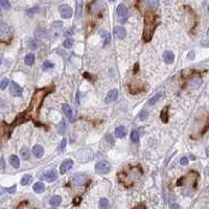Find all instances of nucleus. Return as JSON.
<instances>
[{"label":"nucleus","instance_id":"obj_33","mask_svg":"<svg viewBox=\"0 0 209 209\" xmlns=\"http://www.w3.org/2000/svg\"><path fill=\"white\" fill-rule=\"evenodd\" d=\"M63 45H64V47H66V48H71L72 45H73V40H72V39H66V40L64 41Z\"/></svg>","mask_w":209,"mask_h":209},{"label":"nucleus","instance_id":"obj_14","mask_svg":"<svg viewBox=\"0 0 209 209\" xmlns=\"http://www.w3.org/2000/svg\"><path fill=\"white\" fill-rule=\"evenodd\" d=\"M168 109L169 107L166 106L161 110V113H160V119L163 124H167V121H168Z\"/></svg>","mask_w":209,"mask_h":209},{"label":"nucleus","instance_id":"obj_13","mask_svg":"<svg viewBox=\"0 0 209 209\" xmlns=\"http://www.w3.org/2000/svg\"><path fill=\"white\" fill-rule=\"evenodd\" d=\"M62 109H63L64 114H65V115L67 116V118H69V119L71 120V121H74L73 112H72L71 107H70V106L68 105V104H64L63 107H62Z\"/></svg>","mask_w":209,"mask_h":209},{"label":"nucleus","instance_id":"obj_47","mask_svg":"<svg viewBox=\"0 0 209 209\" xmlns=\"http://www.w3.org/2000/svg\"><path fill=\"white\" fill-rule=\"evenodd\" d=\"M1 168L2 169L4 168V160H3V158H1Z\"/></svg>","mask_w":209,"mask_h":209},{"label":"nucleus","instance_id":"obj_15","mask_svg":"<svg viewBox=\"0 0 209 209\" xmlns=\"http://www.w3.org/2000/svg\"><path fill=\"white\" fill-rule=\"evenodd\" d=\"M128 14H129V10H128V8L124 5V4H119V5L117 6V15L121 18V17H125L128 16Z\"/></svg>","mask_w":209,"mask_h":209},{"label":"nucleus","instance_id":"obj_48","mask_svg":"<svg viewBox=\"0 0 209 209\" xmlns=\"http://www.w3.org/2000/svg\"><path fill=\"white\" fill-rule=\"evenodd\" d=\"M206 155H207L208 157H209V147H207V149H206Z\"/></svg>","mask_w":209,"mask_h":209},{"label":"nucleus","instance_id":"obj_44","mask_svg":"<svg viewBox=\"0 0 209 209\" xmlns=\"http://www.w3.org/2000/svg\"><path fill=\"white\" fill-rule=\"evenodd\" d=\"M171 209H182V208L180 207V205H179V204H177V203H174V204H171Z\"/></svg>","mask_w":209,"mask_h":209},{"label":"nucleus","instance_id":"obj_52","mask_svg":"<svg viewBox=\"0 0 209 209\" xmlns=\"http://www.w3.org/2000/svg\"><path fill=\"white\" fill-rule=\"evenodd\" d=\"M109 1H114V0H109Z\"/></svg>","mask_w":209,"mask_h":209},{"label":"nucleus","instance_id":"obj_32","mask_svg":"<svg viewBox=\"0 0 209 209\" xmlns=\"http://www.w3.org/2000/svg\"><path fill=\"white\" fill-rule=\"evenodd\" d=\"M102 37L104 38V40H105V43H104L105 46L107 45L108 43H110V34H109V32H102Z\"/></svg>","mask_w":209,"mask_h":209},{"label":"nucleus","instance_id":"obj_8","mask_svg":"<svg viewBox=\"0 0 209 209\" xmlns=\"http://www.w3.org/2000/svg\"><path fill=\"white\" fill-rule=\"evenodd\" d=\"M118 97V90L117 89H112L108 92L107 96H106V104H111V103L115 102Z\"/></svg>","mask_w":209,"mask_h":209},{"label":"nucleus","instance_id":"obj_10","mask_svg":"<svg viewBox=\"0 0 209 209\" xmlns=\"http://www.w3.org/2000/svg\"><path fill=\"white\" fill-rule=\"evenodd\" d=\"M72 166H73V161H72L71 159L65 160V161L62 162V164H61V166H60V173L62 174V175H64V174L67 173Z\"/></svg>","mask_w":209,"mask_h":209},{"label":"nucleus","instance_id":"obj_39","mask_svg":"<svg viewBox=\"0 0 209 209\" xmlns=\"http://www.w3.org/2000/svg\"><path fill=\"white\" fill-rule=\"evenodd\" d=\"M147 116H149V114H147V112L146 111H141L140 112V114H139V118L141 120H146V118H147Z\"/></svg>","mask_w":209,"mask_h":209},{"label":"nucleus","instance_id":"obj_34","mask_svg":"<svg viewBox=\"0 0 209 209\" xmlns=\"http://www.w3.org/2000/svg\"><path fill=\"white\" fill-rule=\"evenodd\" d=\"M8 78H3L1 80V82H0V88H1V90H4L6 87H8Z\"/></svg>","mask_w":209,"mask_h":209},{"label":"nucleus","instance_id":"obj_22","mask_svg":"<svg viewBox=\"0 0 209 209\" xmlns=\"http://www.w3.org/2000/svg\"><path fill=\"white\" fill-rule=\"evenodd\" d=\"M10 163L12 164L13 167L18 168L19 165H20V160H19V158L16 155H12L10 157Z\"/></svg>","mask_w":209,"mask_h":209},{"label":"nucleus","instance_id":"obj_45","mask_svg":"<svg viewBox=\"0 0 209 209\" xmlns=\"http://www.w3.org/2000/svg\"><path fill=\"white\" fill-rule=\"evenodd\" d=\"M209 129V121H208V124H207V125H206V127H205V129H204L203 130V134L204 133H205V132H207V130Z\"/></svg>","mask_w":209,"mask_h":209},{"label":"nucleus","instance_id":"obj_31","mask_svg":"<svg viewBox=\"0 0 209 209\" xmlns=\"http://www.w3.org/2000/svg\"><path fill=\"white\" fill-rule=\"evenodd\" d=\"M1 8L4 11H8L11 8V3L8 0H1Z\"/></svg>","mask_w":209,"mask_h":209},{"label":"nucleus","instance_id":"obj_5","mask_svg":"<svg viewBox=\"0 0 209 209\" xmlns=\"http://www.w3.org/2000/svg\"><path fill=\"white\" fill-rule=\"evenodd\" d=\"M111 169V165L108 161H100L98 162L95 165V171L97 174H102V175H105V174H108Z\"/></svg>","mask_w":209,"mask_h":209},{"label":"nucleus","instance_id":"obj_50","mask_svg":"<svg viewBox=\"0 0 209 209\" xmlns=\"http://www.w3.org/2000/svg\"><path fill=\"white\" fill-rule=\"evenodd\" d=\"M207 36L209 37V27H208V30H207Z\"/></svg>","mask_w":209,"mask_h":209},{"label":"nucleus","instance_id":"obj_7","mask_svg":"<svg viewBox=\"0 0 209 209\" xmlns=\"http://www.w3.org/2000/svg\"><path fill=\"white\" fill-rule=\"evenodd\" d=\"M59 11H60L61 16H62L63 18H65V19L71 18L72 14H73V12H72V8H70L69 5H67V4H62V5L59 8Z\"/></svg>","mask_w":209,"mask_h":209},{"label":"nucleus","instance_id":"obj_26","mask_svg":"<svg viewBox=\"0 0 209 209\" xmlns=\"http://www.w3.org/2000/svg\"><path fill=\"white\" fill-rule=\"evenodd\" d=\"M32 177L30 175H25V176H23V178L21 179V184L23 186H25V185H28V184L32 182Z\"/></svg>","mask_w":209,"mask_h":209},{"label":"nucleus","instance_id":"obj_38","mask_svg":"<svg viewBox=\"0 0 209 209\" xmlns=\"http://www.w3.org/2000/svg\"><path fill=\"white\" fill-rule=\"evenodd\" d=\"M58 130H59V133L60 134H64V132H65V122L61 121L60 125L58 127Z\"/></svg>","mask_w":209,"mask_h":209},{"label":"nucleus","instance_id":"obj_40","mask_svg":"<svg viewBox=\"0 0 209 209\" xmlns=\"http://www.w3.org/2000/svg\"><path fill=\"white\" fill-rule=\"evenodd\" d=\"M65 147H66V139L64 138V139L62 140V142H61L60 146H59V152L62 153V152H64V149H65Z\"/></svg>","mask_w":209,"mask_h":209},{"label":"nucleus","instance_id":"obj_51","mask_svg":"<svg viewBox=\"0 0 209 209\" xmlns=\"http://www.w3.org/2000/svg\"><path fill=\"white\" fill-rule=\"evenodd\" d=\"M208 12H209V4H208Z\"/></svg>","mask_w":209,"mask_h":209},{"label":"nucleus","instance_id":"obj_11","mask_svg":"<svg viewBox=\"0 0 209 209\" xmlns=\"http://www.w3.org/2000/svg\"><path fill=\"white\" fill-rule=\"evenodd\" d=\"M22 88L20 87V86L18 85V84H16L15 82H12L11 83V89H10V92L12 95L14 96H20L22 94Z\"/></svg>","mask_w":209,"mask_h":209},{"label":"nucleus","instance_id":"obj_19","mask_svg":"<svg viewBox=\"0 0 209 209\" xmlns=\"http://www.w3.org/2000/svg\"><path fill=\"white\" fill-rule=\"evenodd\" d=\"M8 34H10V27H8V25H6L4 22H1V25H0V35H1V37L4 38Z\"/></svg>","mask_w":209,"mask_h":209},{"label":"nucleus","instance_id":"obj_16","mask_svg":"<svg viewBox=\"0 0 209 209\" xmlns=\"http://www.w3.org/2000/svg\"><path fill=\"white\" fill-rule=\"evenodd\" d=\"M163 60L166 64H171L174 62V60H175V56H174V54L171 51L166 50L163 54Z\"/></svg>","mask_w":209,"mask_h":209},{"label":"nucleus","instance_id":"obj_49","mask_svg":"<svg viewBox=\"0 0 209 209\" xmlns=\"http://www.w3.org/2000/svg\"><path fill=\"white\" fill-rule=\"evenodd\" d=\"M190 159H191V160H195V156L191 155V156H190Z\"/></svg>","mask_w":209,"mask_h":209},{"label":"nucleus","instance_id":"obj_21","mask_svg":"<svg viewBox=\"0 0 209 209\" xmlns=\"http://www.w3.org/2000/svg\"><path fill=\"white\" fill-rule=\"evenodd\" d=\"M61 202H62V198L60 197V195H54V197L50 199L49 203L51 206H54V207H57V206H59L61 204Z\"/></svg>","mask_w":209,"mask_h":209},{"label":"nucleus","instance_id":"obj_3","mask_svg":"<svg viewBox=\"0 0 209 209\" xmlns=\"http://www.w3.org/2000/svg\"><path fill=\"white\" fill-rule=\"evenodd\" d=\"M157 24L158 22L155 15L153 13L147 12L146 15V18H144V29H143V34H142L143 41L146 42L151 41V39L153 38L154 32H155Z\"/></svg>","mask_w":209,"mask_h":209},{"label":"nucleus","instance_id":"obj_12","mask_svg":"<svg viewBox=\"0 0 209 209\" xmlns=\"http://www.w3.org/2000/svg\"><path fill=\"white\" fill-rule=\"evenodd\" d=\"M125 35H127V32H125V29L122 26H116V27H114V36L117 39L122 40V39H124Z\"/></svg>","mask_w":209,"mask_h":209},{"label":"nucleus","instance_id":"obj_28","mask_svg":"<svg viewBox=\"0 0 209 209\" xmlns=\"http://www.w3.org/2000/svg\"><path fill=\"white\" fill-rule=\"evenodd\" d=\"M20 154H21V157L23 158L24 160H28L29 159V157H30V155H29V151H28L27 149H21V152H20Z\"/></svg>","mask_w":209,"mask_h":209},{"label":"nucleus","instance_id":"obj_4","mask_svg":"<svg viewBox=\"0 0 209 209\" xmlns=\"http://www.w3.org/2000/svg\"><path fill=\"white\" fill-rule=\"evenodd\" d=\"M199 179V174L195 171H188L185 177H182L178 180L177 186H185L188 189H195L197 187V181Z\"/></svg>","mask_w":209,"mask_h":209},{"label":"nucleus","instance_id":"obj_27","mask_svg":"<svg viewBox=\"0 0 209 209\" xmlns=\"http://www.w3.org/2000/svg\"><path fill=\"white\" fill-rule=\"evenodd\" d=\"M98 206H100V209H108L109 207V201L105 198L100 200V203H98Z\"/></svg>","mask_w":209,"mask_h":209},{"label":"nucleus","instance_id":"obj_53","mask_svg":"<svg viewBox=\"0 0 209 209\" xmlns=\"http://www.w3.org/2000/svg\"><path fill=\"white\" fill-rule=\"evenodd\" d=\"M208 193H209V187H208Z\"/></svg>","mask_w":209,"mask_h":209},{"label":"nucleus","instance_id":"obj_24","mask_svg":"<svg viewBox=\"0 0 209 209\" xmlns=\"http://www.w3.org/2000/svg\"><path fill=\"white\" fill-rule=\"evenodd\" d=\"M24 62L27 66H32L34 65L35 63V56L32 54H28L27 56H25V59H24Z\"/></svg>","mask_w":209,"mask_h":209},{"label":"nucleus","instance_id":"obj_25","mask_svg":"<svg viewBox=\"0 0 209 209\" xmlns=\"http://www.w3.org/2000/svg\"><path fill=\"white\" fill-rule=\"evenodd\" d=\"M44 189H45V185H44L42 182H37V183L34 185V190L36 191V192H38V193L43 192Z\"/></svg>","mask_w":209,"mask_h":209},{"label":"nucleus","instance_id":"obj_41","mask_svg":"<svg viewBox=\"0 0 209 209\" xmlns=\"http://www.w3.org/2000/svg\"><path fill=\"white\" fill-rule=\"evenodd\" d=\"M180 164H181V165H183V166L187 165V164H188V159H187V157H182L181 160H180Z\"/></svg>","mask_w":209,"mask_h":209},{"label":"nucleus","instance_id":"obj_36","mask_svg":"<svg viewBox=\"0 0 209 209\" xmlns=\"http://www.w3.org/2000/svg\"><path fill=\"white\" fill-rule=\"evenodd\" d=\"M52 67H54V64L51 62H49V61H45V62L43 63V70L50 69V68H52Z\"/></svg>","mask_w":209,"mask_h":209},{"label":"nucleus","instance_id":"obj_18","mask_svg":"<svg viewBox=\"0 0 209 209\" xmlns=\"http://www.w3.org/2000/svg\"><path fill=\"white\" fill-rule=\"evenodd\" d=\"M115 135L117 138H124L127 135V130H125L124 127L120 125V127H117L115 129Z\"/></svg>","mask_w":209,"mask_h":209},{"label":"nucleus","instance_id":"obj_20","mask_svg":"<svg viewBox=\"0 0 209 209\" xmlns=\"http://www.w3.org/2000/svg\"><path fill=\"white\" fill-rule=\"evenodd\" d=\"M83 13V1L82 0H78V3H76V11H75V18L80 19L82 16Z\"/></svg>","mask_w":209,"mask_h":209},{"label":"nucleus","instance_id":"obj_1","mask_svg":"<svg viewBox=\"0 0 209 209\" xmlns=\"http://www.w3.org/2000/svg\"><path fill=\"white\" fill-rule=\"evenodd\" d=\"M142 169L140 166H130L127 171H122L118 175L119 180L121 183H124V186L130 187L134 184V182L137 179H139L142 176Z\"/></svg>","mask_w":209,"mask_h":209},{"label":"nucleus","instance_id":"obj_23","mask_svg":"<svg viewBox=\"0 0 209 209\" xmlns=\"http://www.w3.org/2000/svg\"><path fill=\"white\" fill-rule=\"evenodd\" d=\"M162 96H163V93H162V92H159V93L155 94V95H154L153 97H151V100H149V104L151 106H154L156 103L158 102V100H160V98L162 97Z\"/></svg>","mask_w":209,"mask_h":209},{"label":"nucleus","instance_id":"obj_43","mask_svg":"<svg viewBox=\"0 0 209 209\" xmlns=\"http://www.w3.org/2000/svg\"><path fill=\"white\" fill-rule=\"evenodd\" d=\"M15 190H16V185H13L12 187L6 189V191H8V192H10V193H14Z\"/></svg>","mask_w":209,"mask_h":209},{"label":"nucleus","instance_id":"obj_2","mask_svg":"<svg viewBox=\"0 0 209 209\" xmlns=\"http://www.w3.org/2000/svg\"><path fill=\"white\" fill-rule=\"evenodd\" d=\"M49 91H51V90L50 89L37 90L36 93L32 96L29 107H28L27 111H26V115H29V113H32V115H37V114L39 113V109H40V107H41L42 102H43L44 97L49 93Z\"/></svg>","mask_w":209,"mask_h":209},{"label":"nucleus","instance_id":"obj_46","mask_svg":"<svg viewBox=\"0 0 209 209\" xmlns=\"http://www.w3.org/2000/svg\"><path fill=\"white\" fill-rule=\"evenodd\" d=\"M137 70H138V63H136L135 64V68H134V73H136V72H137Z\"/></svg>","mask_w":209,"mask_h":209},{"label":"nucleus","instance_id":"obj_37","mask_svg":"<svg viewBox=\"0 0 209 209\" xmlns=\"http://www.w3.org/2000/svg\"><path fill=\"white\" fill-rule=\"evenodd\" d=\"M39 10H40V8H39L38 6H36V8H30V10H28L27 12H26V14H27V15L36 14V13L39 12Z\"/></svg>","mask_w":209,"mask_h":209},{"label":"nucleus","instance_id":"obj_29","mask_svg":"<svg viewBox=\"0 0 209 209\" xmlns=\"http://www.w3.org/2000/svg\"><path fill=\"white\" fill-rule=\"evenodd\" d=\"M131 140L133 142H137L139 140V134H138V132L136 130L131 132Z\"/></svg>","mask_w":209,"mask_h":209},{"label":"nucleus","instance_id":"obj_9","mask_svg":"<svg viewBox=\"0 0 209 209\" xmlns=\"http://www.w3.org/2000/svg\"><path fill=\"white\" fill-rule=\"evenodd\" d=\"M86 180H87V177L84 174H78L73 177L72 179V182H73L74 185L76 186H82L86 183Z\"/></svg>","mask_w":209,"mask_h":209},{"label":"nucleus","instance_id":"obj_35","mask_svg":"<svg viewBox=\"0 0 209 209\" xmlns=\"http://www.w3.org/2000/svg\"><path fill=\"white\" fill-rule=\"evenodd\" d=\"M17 209H35L32 207H30V205L28 204V202H22L20 205L18 206Z\"/></svg>","mask_w":209,"mask_h":209},{"label":"nucleus","instance_id":"obj_42","mask_svg":"<svg viewBox=\"0 0 209 209\" xmlns=\"http://www.w3.org/2000/svg\"><path fill=\"white\" fill-rule=\"evenodd\" d=\"M29 46H30V48H32V49H37V43L34 40H30Z\"/></svg>","mask_w":209,"mask_h":209},{"label":"nucleus","instance_id":"obj_6","mask_svg":"<svg viewBox=\"0 0 209 209\" xmlns=\"http://www.w3.org/2000/svg\"><path fill=\"white\" fill-rule=\"evenodd\" d=\"M40 178L46 180L47 182H54L58 179V173H57L54 169H50V171H45L43 175H41Z\"/></svg>","mask_w":209,"mask_h":209},{"label":"nucleus","instance_id":"obj_17","mask_svg":"<svg viewBox=\"0 0 209 209\" xmlns=\"http://www.w3.org/2000/svg\"><path fill=\"white\" fill-rule=\"evenodd\" d=\"M32 154L35 157L37 158H42V156L44 155V149L41 146H35L32 147Z\"/></svg>","mask_w":209,"mask_h":209},{"label":"nucleus","instance_id":"obj_30","mask_svg":"<svg viewBox=\"0 0 209 209\" xmlns=\"http://www.w3.org/2000/svg\"><path fill=\"white\" fill-rule=\"evenodd\" d=\"M146 4L153 8H156L159 4V0H146Z\"/></svg>","mask_w":209,"mask_h":209}]
</instances>
